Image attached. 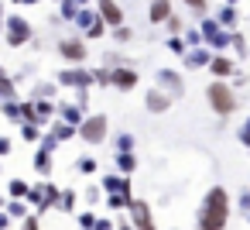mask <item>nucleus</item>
Segmentation results:
<instances>
[{
    "mask_svg": "<svg viewBox=\"0 0 250 230\" xmlns=\"http://www.w3.org/2000/svg\"><path fill=\"white\" fill-rule=\"evenodd\" d=\"M72 203H76V192H62L59 196V209H72Z\"/></svg>",
    "mask_w": 250,
    "mask_h": 230,
    "instance_id": "34",
    "label": "nucleus"
},
{
    "mask_svg": "<svg viewBox=\"0 0 250 230\" xmlns=\"http://www.w3.org/2000/svg\"><path fill=\"white\" fill-rule=\"evenodd\" d=\"M21 138L24 141H42V127L38 124H21Z\"/></svg>",
    "mask_w": 250,
    "mask_h": 230,
    "instance_id": "27",
    "label": "nucleus"
},
{
    "mask_svg": "<svg viewBox=\"0 0 250 230\" xmlns=\"http://www.w3.org/2000/svg\"><path fill=\"white\" fill-rule=\"evenodd\" d=\"M199 35H202V42H206V45H212L216 52H223V48L229 45V31H226V28H223L216 18H202Z\"/></svg>",
    "mask_w": 250,
    "mask_h": 230,
    "instance_id": "5",
    "label": "nucleus"
},
{
    "mask_svg": "<svg viewBox=\"0 0 250 230\" xmlns=\"http://www.w3.org/2000/svg\"><path fill=\"white\" fill-rule=\"evenodd\" d=\"M209 48L206 45H192V48H185V55H182V66L185 69H202V66H209Z\"/></svg>",
    "mask_w": 250,
    "mask_h": 230,
    "instance_id": "10",
    "label": "nucleus"
},
{
    "mask_svg": "<svg viewBox=\"0 0 250 230\" xmlns=\"http://www.w3.org/2000/svg\"><path fill=\"white\" fill-rule=\"evenodd\" d=\"M79 172H86V175L96 172V161H93V158H79Z\"/></svg>",
    "mask_w": 250,
    "mask_h": 230,
    "instance_id": "36",
    "label": "nucleus"
},
{
    "mask_svg": "<svg viewBox=\"0 0 250 230\" xmlns=\"http://www.w3.org/2000/svg\"><path fill=\"white\" fill-rule=\"evenodd\" d=\"M226 4H236V0H226Z\"/></svg>",
    "mask_w": 250,
    "mask_h": 230,
    "instance_id": "48",
    "label": "nucleus"
},
{
    "mask_svg": "<svg viewBox=\"0 0 250 230\" xmlns=\"http://www.w3.org/2000/svg\"><path fill=\"white\" fill-rule=\"evenodd\" d=\"M0 206H7V203H4V196H0Z\"/></svg>",
    "mask_w": 250,
    "mask_h": 230,
    "instance_id": "47",
    "label": "nucleus"
},
{
    "mask_svg": "<svg viewBox=\"0 0 250 230\" xmlns=\"http://www.w3.org/2000/svg\"><path fill=\"white\" fill-rule=\"evenodd\" d=\"M55 83L59 86H72V90H89L93 86V72L89 69H62Z\"/></svg>",
    "mask_w": 250,
    "mask_h": 230,
    "instance_id": "7",
    "label": "nucleus"
},
{
    "mask_svg": "<svg viewBox=\"0 0 250 230\" xmlns=\"http://www.w3.org/2000/svg\"><path fill=\"white\" fill-rule=\"evenodd\" d=\"M96 14H100V21L106 28H120L124 24V11H120L117 0H96Z\"/></svg>",
    "mask_w": 250,
    "mask_h": 230,
    "instance_id": "8",
    "label": "nucleus"
},
{
    "mask_svg": "<svg viewBox=\"0 0 250 230\" xmlns=\"http://www.w3.org/2000/svg\"><path fill=\"white\" fill-rule=\"evenodd\" d=\"M4 18L7 14H4V0H0V35H4Z\"/></svg>",
    "mask_w": 250,
    "mask_h": 230,
    "instance_id": "44",
    "label": "nucleus"
},
{
    "mask_svg": "<svg viewBox=\"0 0 250 230\" xmlns=\"http://www.w3.org/2000/svg\"><path fill=\"white\" fill-rule=\"evenodd\" d=\"M117 168H120V172H134V168H137V158H134L130 151H117Z\"/></svg>",
    "mask_w": 250,
    "mask_h": 230,
    "instance_id": "23",
    "label": "nucleus"
},
{
    "mask_svg": "<svg viewBox=\"0 0 250 230\" xmlns=\"http://www.w3.org/2000/svg\"><path fill=\"white\" fill-rule=\"evenodd\" d=\"M106 131H110V124H106L103 114H89V117H83V124L76 127V134H79L86 144H100V141H106Z\"/></svg>",
    "mask_w": 250,
    "mask_h": 230,
    "instance_id": "4",
    "label": "nucleus"
},
{
    "mask_svg": "<svg viewBox=\"0 0 250 230\" xmlns=\"http://www.w3.org/2000/svg\"><path fill=\"white\" fill-rule=\"evenodd\" d=\"M158 86H161L171 100L185 93V83H182V76H178L175 69H158Z\"/></svg>",
    "mask_w": 250,
    "mask_h": 230,
    "instance_id": "9",
    "label": "nucleus"
},
{
    "mask_svg": "<svg viewBox=\"0 0 250 230\" xmlns=\"http://www.w3.org/2000/svg\"><path fill=\"white\" fill-rule=\"evenodd\" d=\"M24 230H38V216H24Z\"/></svg>",
    "mask_w": 250,
    "mask_h": 230,
    "instance_id": "41",
    "label": "nucleus"
},
{
    "mask_svg": "<svg viewBox=\"0 0 250 230\" xmlns=\"http://www.w3.org/2000/svg\"><path fill=\"white\" fill-rule=\"evenodd\" d=\"M206 96H209V107H212L219 117H229V114L236 110V93L229 90L226 79H216V83L206 90Z\"/></svg>",
    "mask_w": 250,
    "mask_h": 230,
    "instance_id": "2",
    "label": "nucleus"
},
{
    "mask_svg": "<svg viewBox=\"0 0 250 230\" xmlns=\"http://www.w3.org/2000/svg\"><path fill=\"white\" fill-rule=\"evenodd\" d=\"M0 100H18V90H14L11 76H0Z\"/></svg>",
    "mask_w": 250,
    "mask_h": 230,
    "instance_id": "25",
    "label": "nucleus"
},
{
    "mask_svg": "<svg viewBox=\"0 0 250 230\" xmlns=\"http://www.w3.org/2000/svg\"><path fill=\"white\" fill-rule=\"evenodd\" d=\"M130 216H134L137 230H154V220H151V209H147V203H141V199H130Z\"/></svg>",
    "mask_w": 250,
    "mask_h": 230,
    "instance_id": "13",
    "label": "nucleus"
},
{
    "mask_svg": "<svg viewBox=\"0 0 250 230\" xmlns=\"http://www.w3.org/2000/svg\"><path fill=\"white\" fill-rule=\"evenodd\" d=\"M31 24H28V18L24 14H7L4 18V42L11 45V48H21V45H28L31 42Z\"/></svg>",
    "mask_w": 250,
    "mask_h": 230,
    "instance_id": "3",
    "label": "nucleus"
},
{
    "mask_svg": "<svg viewBox=\"0 0 250 230\" xmlns=\"http://www.w3.org/2000/svg\"><path fill=\"white\" fill-rule=\"evenodd\" d=\"M59 55H62L65 62H72V66H83L86 55H89V48H86L83 38H62V42H59Z\"/></svg>",
    "mask_w": 250,
    "mask_h": 230,
    "instance_id": "6",
    "label": "nucleus"
},
{
    "mask_svg": "<svg viewBox=\"0 0 250 230\" xmlns=\"http://www.w3.org/2000/svg\"><path fill=\"white\" fill-rule=\"evenodd\" d=\"M165 24H168V31H171V35H178V31H182V21H178V18H175V14H171V18H168V21H165Z\"/></svg>",
    "mask_w": 250,
    "mask_h": 230,
    "instance_id": "37",
    "label": "nucleus"
},
{
    "mask_svg": "<svg viewBox=\"0 0 250 230\" xmlns=\"http://www.w3.org/2000/svg\"><path fill=\"white\" fill-rule=\"evenodd\" d=\"M59 11H62V18H65V21H76L79 4H76V0H59Z\"/></svg>",
    "mask_w": 250,
    "mask_h": 230,
    "instance_id": "26",
    "label": "nucleus"
},
{
    "mask_svg": "<svg viewBox=\"0 0 250 230\" xmlns=\"http://www.w3.org/2000/svg\"><path fill=\"white\" fill-rule=\"evenodd\" d=\"M168 52H175V55H185V38L171 35V38H168Z\"/></svg>",
    "mask_w": 250,
    "mask_h": 230,
    "instance_id": "31",
    "label": "nucleus"
},
{
    "mask_svg": "<svg viewBox=\"0 0 250 230\" xmlns=\"http://www.w3.org/2000/svg\"><path fill=\"white\" fill-rule=\"evenodd\" d=\"M110 31H113V42H120V45H124V42H130V38H134V31H130V28H127V24H120V28H110Z\"/></svg>",
    "mask_w": 250,
    "mask_h": 230,
    "instance_id": "29",
    "label": "nucleus"
},
{
    "mask_svg": "<svg viewBox=\"0 0 250 230\" xmlns=\"http://www.w3.org/2000/svg\"><path fill=\"white\" fill-rule=\"evenodd\" d=\"M144 107H147L151 114H165V110L171 107V96H168L161 86H154V90H147V96H144Z\"/></svg>",
    "mask_w": 250,
    "mask_h": 230,
    "instance_id": "12",
    "label": "nucleus"
},
{
    "mask_svg": "<svg viewBox=\"0 0 250 230\" xmlns=\"http://www.w3.org/2000/svg\"><path fill=\"white\" fill-rule=\"evenodd\" d=\"M226 220H229V196L226 189H209V196L202 199V209H199V230H226Z\"/></svg>",
    "mask_w": 250,
    "mask_h": 230,
    "instance_id": "1",
    "label": "nucleus"
},
{
    "mask_svg": "<svg viewBox=\"0 0 250 230\" xmlns=\"http://www.w3.org/2000/svg\"><path fill=\"white\" fill-rule=\"evenodd\" d=\"M240 141H243V144H247V148H250V120H247V124H243V131H240Z\"/></svg>",
    "mask_w": 250,
    "mask_h": 230,
    "instance_id": "38",
    "label": "nucleus"
},
{
    "mask_svg": "<svg viewBox=\"0 0 250 230\" xmlns=\"http://www.w3.org/2000/svg\"><path fill=\"white\" fill-rule=\"evenodd\" d=\"M168 18H171V0H151L147 21H151V24H165Z\"/></svg>",
    "mask_w": 250,
    "mask_h": 230,
    "instance_id": "15",
    "label": "nucleus"
},
{
    "mask_svg": "<svg viewBox=\"0 0 250 230\" xmlns=\"http://www.w3.org/2000/svg\"><path fill=\"white\" fill-rule=\"evenodd\" d=\"M18 7H35V4H42V0H14Z\"/></svg>",
    "mask_w": 250,
    "mask_h": 230,
    "instance_id": "43",
    "label": "nucleus"
},
{
    "mask_svg": "<svg viewBox=\"0 0 250 230\" xmlns=\"http://www.w3.org/2000/svg\"><path fill=\"white\" fill-rule=\"evenodd\" d=\"M130 148H134V138L130 134H120L117 138V151H130Z\"/></svg>",
    "mask_w": 250,
    "mask_h": 230,
    "instance_id": "33",
    "label": "nucleus"
},
{
    "mask_svg": "<svg viewBox=\"0 0 250 230\" xmlns=\"http://www.w3.org/2000/svg\"><path fill=\"white\" fill-rule=\"evenodd\" d=\"M55 93H59V83H38L31 90V100H52Z\"/></svg>",
    "mask_w": 250,
    "mask_h": 230,
    "instance_id": "18",
    "label": "nucleus"
},
{
    "mask_svg": "<svg viewBox=\"0 0 250 230\" xmlns=\"http://www.w3.org/2000/svg\"><path fill=\"white\" fill-rule=\"evenodd\" d=\"M103 189H106V192H127V189H130V182H127V179H120V175H106V179H103Z\"/></svg>",
    "mask_w": 250,
    "mask_h": 230,
    "instance_id": "20",
    "label": "nucleus"
},
{
    "mask_svg": "<svg viewBox=\"0 0 250 230\" xmlns=\"http://www.w3.org/2000/svg\"><path fill=\"white\" fill-rule=\"evenodd\" d=\"M55 141H69V138H76V127L72 124H65V120H59V124H52V131H48Z\"/></svg>",
    "mask_w": 250,
    "mask_h": 230,
    "instance_id": "19",
    "label": "nucleus"
},
{
    "mask_svg": "<svg viewBox=\"0 0 250 230\" xmlns=\"http://www.w3.org/2000/svg\"><path fill=\"white\" fill-rule=\"evenodd\" d=\"M83 227H86V230H93V227H96V220H93V213H83Z\"/></svg>",
    "mask_w": 250,
    "mask_h": 230,
    "instance_id": "40",
    "label": "nucleus"
},
{
    "mask_svg": "<svg viewBox=\"0 0 250 230\" xmlns=\"http://www.w3.org/2000/svg\"><path fill=\"white\" fill-rule=\"evenodd\" d=\"M216 21H219L223 28H233V24H236V4H226V7L219 11V18H216Z\"/></svg>",
    "mask_w": 250,
    "mask_h": 230,
    "instance_id": "21",
    "label": "nucleus"
},
{
    "mask_svg": "<svg viewBox=\"0 0 250 230\" xmlns=\"http://www.w3.org/2000/svg\"><path fill=\"white\" fill-rule=\"evenodd\" d=\"M7 216H28V206H24L21 199H11V203H7Z\"/></svg>",
    "mask_w": 250,
    "mask_h": 230,
    "instance_id": "30",
    "label": "nucleus"
},
{
    "mask_svg": "<svg viewBox=\"0 0 250 230\" xmlns=\"http://www.w3.org/2000/svg\"><path fill=\"white\" fill-rule=\"evenodd\" d=\"M233 69H236V66H233V59H229V55H223V52L209 59V72H212L216 79H229V76H233Z\"/></svg>",
    "mask_w": 250,
    "mask_h": 230,
    "instance_id": "14",
    "label": "nucleus"
},
{
    "mask_svg": "<svg viewBox=\"0 0 250 230\" xmlns=\"http://www.w3.org/2000/svg\"><path fill=\"white\" fill-rule=\"evenodd\" d=\"M21 124H38L42 127V117H38V110H35V100L28 96V100H21Z\"/></svg>",
    "mask_w": 250,
    "mask_h": 230,
    "instance_id": "17",
    "label": "nucleus"
},
{
    "mask_svg": "<svg viewBox=\"0 0 250 230\" xmlns=\"http://www.w3.org/2000/svg\"><path fill=\"white\" fill-rule=\"evenodd\" d=\"M93 83H100V86H110V69H93Z\"/></svg>",
    "mask_w": 250,
    "mask_h": 230,
    "instance_id": "32",
    "label": "nucleus"
},
{
    "mask_svg": "<svg viewBox=\"0 0 250 230\" xmlns=\"http://www.w3.org/2000/svg\"><path fill=\"white\" fill-rule=\"evenodd\" d=\"M7 227H11V216H7L4 209H0V230H7Z\"/></svg>",
    "mask_w": 250,
    "mask_h": 230,
    "instance_id": "42",
    "label": "nucleus"
},
{
    "mask_svg": "<svg viewBox=\"0 0 250 230\" xmlns=\"http://www.w3.org/2000/svg\"><path fill=\"white\" fill-rule=\"evenodd\" d=\"M11 155V138H0V158Z\"/></svg>",
    "mask_w": 250,
    "mask_h": 230,
    "instance_id": "39",
    "label": "nucleus"
},
{
    "mask_svg": "<svg viewBox=\"0 0 250 230\" xmlns=\"http://www.w3.org/2000/svg\"><path fill=\"white\" fill-rule=\"evenodd\" d=\"M106 31H110V28H106V24H103V21L96 18V21H93V24H89V28L83 31V38H89V42H93V38H103Z\"/></svg>",
    "mask_w": 250,
    "mask_h": 230,
    "instance_id": "24",
    "label": "nucleus"
},
{
    "mask_svg": "<svg viewBox=\"0 0 250 230\" xmlns=\"http://www.w3.org/2000/svg\"><path fill=\"white\" fill-rule=\"evenodd\" d=\"M55 4H59V0H55Z\"/></svg>",
    "mask_w": 250,
    "mask_h": 230,
    "instance_id": "49",
    "label": "nucleus"
},
{
    "mask_svg": "<svg viewBox=\"0 0 250 230\" xmlns=\"http://www.w3.org/2000/svg\"><path fill=\"white\" fill-rule=\"evenodd\" d=\"M11 196H14V199H24V196H28V182H24V179H11Z\"/></svg>",
    "mask_w": 250,
    "mask_h": 230,
    "instance_id": "28",
    "label": "nucleus"
},
{
    "mask_svg": "<svg viewBox=\"0 0 250 230\" xmlns=\"http://www.w3.org/2000/svg\"><path fill=\"white\" fill-rule=\"evenodd\" d=\"M185 4L195 11V14H209V7H206V0H185Z\"/></svg>",
    "mask_w": 250,
    "mask_h": 230,
    "instance_id": "35",
    "label": "nucleus"
},
{
    "mask_svg": "<svg viewBox=\"0 0 250 230\" xmlns=\"http://www.w3.org/2000/svg\"><path fill=\"white\" fill-rule=\"evenodd\" d=\"M76 4H79V7H86V4H89V0H76Z\"/></svg>",
    "mask_w": 250,
    "mask_h": 230,
    "instance_id": "45",
    "label": "nucleus"
},
{
    "mask_svg": "<svg viewBox=\"0 0 250 230\" xmlns=\"http://www.w3.org/2000/svg\"><path fill=\"white\" fill-rule=\"evenodd\" d=\"M96 18H100L96 11H89V7H79V14H76V24H79V31H86V28H89Z\"/></svg>",
    "mask_w": 250,
    "mask_h": 230,
    "instance_id": "22",
    "label": "nucleus"
},
{
    "mask_svg": "<svg viewBox=\"0 0 250 230\" xmlns=\"http://www.w3.org/2000/svg\"><path fill=\"white\" fill-rule=\"evenodd\" d=\"M0 76H7V72H4V66H0Z\"/></svg>",
    "mask_w": 250,
    "mask_h": 230,
    "instance_id": "46",
    "label": "nucleus"
},
{
    "mask_svg": "<svg viewBox=\"0 0 250 230\" xmlns=\"http://www.w3.org/2000/svg\"><path fill=\"white\" fill-rule=\"evenodd\" d=\"M55 110H59V114H62V120H65V124H72V127H79V124H83V117H86L79 103H59Z\"/></svg>",
    "mask_w": 250,
    "mask_h": 230,
    "instance_id": "16",
    "label": "nucleus"
},
{
    "mask_svg": "<svg viewBox=\"0 0 250 230\" xmlns=\"http://www.w3.org/2000/svg\"><path fill=\"white\" fill-rule=\"evenodd\" d=\"M110 86L120 90V93L134 90V86H137V72H134V69H110Z\"/></svg>",
    "mask_w": 250,
    "mask_h": 230,
    "instance_id": "11",
    "label": "nucleus"
}]
</instances>
